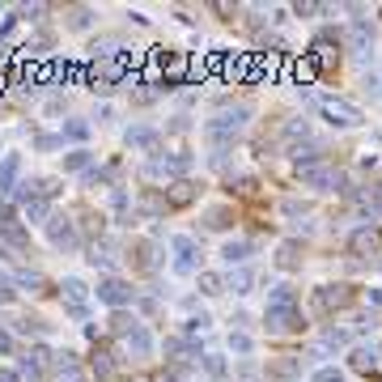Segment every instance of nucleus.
Wrapping results in <instances>:
<instances>
[{"instance_id":"bb28decb","label":"nucleus","mask_w":382,"mask_h":382,"mask_svg":"<svg viewBox=\"0 0 382 382\" xmlns=\"http://www.w3.org/2000/svg\"><path fill=\"white\" fill-rule=\"evenodd\" d=\"M268 306H297V293H293L289 285H276L272 297H268Z\"/></svg>"},{"instance_id":"5701e85b","label":"nucleus","mask_w":382,"mask_h":382,"mask_svg":"<svg viewBox=\"0 0 382 382\" xmlns=\"http://www.w3.org/2000/svg\"><path fill=\"white\" fill-rule=\"evenodd\" d=\"M89 365H94V374H98V378H111V374H115V361H111V352H107V348H94V361H89Z\"/></svg>"},{"instance_id":"cd10ccee","label":"nucleus","mask_w":382,"mask_h":382,"mask_svg":"<svg viewBox=\"0 0 382 382\" xmlns=\"http://www.w3.org/2000/svg\"><path fill=\"white\" fill-rule=\"evenodd\" d=\"M136 255H140L136 264H140L145 272H153V268H158V255H153V242H136Z\"/></svg>"},{"instance_id":"c9c22d12","label":"nucleus","mask_w":382,"mask_h":382,"mask_svg":"<svg viewBox=\"0 0 382 382\" xmlns=\"http://www.w3.org/2000/svg\"><path fill=\"white\" fill-rule=\"evenodd\" d=\"M204 370H209V378H225V361H221V357H204Z\"/></svg>"},{"instance_id":"412c9836","label":"nucleus","mask_w":382,"mask_h":382,"mask_svg":"<svg viewBox=\"0 0 382 382\" xmlns=\"http://www.w3.org/2000/svg\"><path fill=\"white\" fill-rule=\"evenodd\" d=\"M200 289L209 293V297H217V293H225V289H229V280H225V276H217V272H200Z\"/></svg>"},{"instance_id":"9d476101","label":"nucleus","mask_w":382,"mask_h":382,"mask_svg":"<svg viewBox=\"0 0 382 382\" xmlns=\"http://www.w3.org/2000/svg\"><path fill=\"white\" fill-rule=\"evenodd\" d=\"M195 255H200V251H195V238L178 234V238H174V272H178V276H191V272H195Z\"/></svg>"},{"instance_id":"ea45409f","label":"nucleus","mask_w":382,"mask_h":382,"mask_svg":"<svg viewBox=\"0 0 382 382\" xmlns=\"http://www.w3.org/2000/svg\"><path fill=\"white\" fill-rule=\"evenodd\" d=\"M285 213H289V217H297V213H306V204H297V200H285Z\"/></svg>"},{"instance_id":"7ed1b4c3","label":"nucleus","mask_w":382,"mask_h":382,"mask_svg":"<svg viewBox=\"0 0 382 382\" xmlns=\"http://www.w3.org/2000/svg\"><path fill=\"white\" fill-rule=\"evenodd\" d=\"M319 111H323L327 123H336V127H357V123H365V115L357 111L352 102H344V98H323Z\"/></svg>"},{"instance_id":"6ab92c4d","label":"nucleus","mask_w":382,"mask_h":382,"mask_svg":"<svg viewBox=\"0 0 382 382\" xmlns=\"http://www.w3.org/2000/svg\"><path fill=\"white\" fill-rule=\"evenodd\" d=\"M348 43H352L357 51H370V43H374V25H365V21H352Z\"/></svg>"},{"instance_id":"c756f323","label":"nucleus","mask_w":382,"mask_h":382,"mask_svg":"<svg viewBox=\"0 0 382 382\" xmlns=\"http://www.w3.org/2000/svg\"><path fill=\"white\" fill-rule=\"evenodd\" d=\"M13 280H17L21 289H34V293H43V276H39V272H17Z\"/></svg>"},{"instance_id":"2eb2a0df","label":"nucleus","mask_w":382,"mask_h":382,"mask_svg":"<svg viewBox=\"0 0 382 382\" xmlns=\"http://www.w3.org/2000/svg\"><path fill=\"white\" fill-rule=\"evenodd\" d=\"M158 132H153V127H127V145H132V149H145V153H153V149H158Z\"/></svg>"},{"instance_id":"6e6552de","label":"nucleus","mask_w":382,"mask_h":382,"mask_svg":"<svg viewBox=\"0 0 382 382\" xmlns=\"http://www.w3.org/2000/svg\"><path fill=\"white\" fill-rule=\"evenodd\" d=\"M47 238H51V246H60V251H76V246H81L76 225H72L68 217H51V221H47Z\"/></svg>"},{"instance_id":"4c0bfd02","label":"nucleus","mask_w":382,"mask_h":382,"mask_svg":"<svg viewBox=\"0 0 382 382\" xmlns=\"http://www.w3.org/2000/svg\"><path fill=\"white\" fill-rule=\"evenodd\" d=\"M13 285H17V280H13L9 272H0V301H9V297H13Z\"/></svg>"},{"instance_id":"4be33fe9","label":"nucleus","mask_w":382,"mask_h":382,"mask_svg":"<svg viewBox=\"0 0 382 382\" xmlns=\"http://www.w3.org/2000/svg\"><path fill=\"white\" fill-rule=\"evenodd\" d=\"M136 327H140V323L127 315V310H115V315H111V331H115V336H132Z\"/></svg>"},{"instance_id":"1a4fd4ad","label":"nucleus","mask_w":382,"mask_h":382,"mask_svg":"<svg viewBox=\"0 0 382 382\" xmlns=\"http://www.w3.org/2000/svg\"><path fill=\"white\" fill-rule=\"evenodd\" d=\"M378 246H382V229L378 225H361V229L348 234V251L352 255H378Z\"/></svg>"},{"instance_id":"f03ea898","label":"nucleus","mask_w":382,"mask_h":382,"mask_svg":"<svg viewBox=\"0 0 382 382\" xmlns=\"http://www.w3.org/2000/svg\"><path fill=\"white\" fill-rule=\"evenodd\" d=\"M297 178H301L306 187H315V191H336L344 183V174L331 166V162H323V158L319 162H301L297 166Z\"/></svg>"},{"instance_id":"79ce46f5","label":"nucleus","mask_w":382,"mask_h":382,"mask_svg":"<svg viewBox=\"0 0 382 382\" xmlns=\"http://www.w3.org/2000/svg\"><path fill=\"white\" fill-rule=\"evenodd\" d=\"M34 145H39V149H56V145H60V136H39Z\"/></svg>"},{"instance_id":"423d86ee","label":"nucleus","mask_w":382,"mask_h":382,"mask_svg":"<svg viewBox=\"0 0 382 382\" xmlns=\"http://www.w3.org/2000/svg\"><path fill=\"white\" fill-rule=\"evenodd\" d=\"M357 301V289L352 285H323L319 293H315V306L323 315H331V310H348V306Z\"/></svg>"},{"instance_id":"a211bd4d","label":"nucleus","mask_w":382,"mask_h":382,"mask_svg":"<svg viewBox=\"0 0 382 382\" xmlns=\"http://www.w3.org/2000/svg\"><path fill=\"white\" fill-rule=\"evenodd\" d=\"M251 251H255V246H251L246 238H234V242H225V251H221V255H225V264H246V259H251Z\"/></svg>"},{"instance_id":"dca6fc26","label":"nucleus","mask_w":382,"mask_h":382,"mask_svg":"<svg viewBox=\"0 0 382 382\" xmlns=\"http://www.w3.org/2000/svg\"><path fill=\"white\" fill-rule=\"evenodd\" d=\"M17 170H21V158H17V153H9V158L0 162V191H13V183H17Z\"/></svg>"},{"instance_id":"9b49d317","label":"nucleus","mask_w":382,"mask_h":382,"mask_svg":"<svg viewBox=\"0 0 382 382\" xmlns=\"http://www.w3.org/2000/svg\"><path fill=\"white\" fill-rule=\"evenodd\" d=\"M123 352L132 357V361H145V357H153V336H149V327H136L132 336H123Z\"/></svg>"},{"instance_id":"f8f14e48","label":"nucleus","mask_w":382,"mask_h":382,"mask_svg":"<svg viewBox=\"0 0 382 382\" xmlns=\"http://www.w3.org/2000/svg\"><path fill=\"white\" fill-rule=\"evenodd\" d=\"M56 382H85V370L76 352H56Z\"/></svg>"},{"instance_id":"473e14b6","label":"nucleus","mask_w":382,"mask_h":382,"mask_svg":"<svg viewBox=\"0 0 382 382\" xmlns=\"http://www.w3.org/2000/svg\"><path fill=\"white\" fill-rule=\"evenodd\" d=\"M64 136H72V140H85V136H89V123H85V119H72V123H64Z\"/></svg>"},{"instance_id":"72a5a7b5","label":"nucleus","mask_w":382,"mask_h":382,"mask_svg":"<svg viewBox=\"0 0 382 382\" xmlns=\"http://www.w3.org/2000/svg\"><path fill=\"white\" fill-rule=\"evenodd\" d=\"M323 344H327V348H344V344H348V331H340V327L323 331Z\"/></svg>"},{"instance_id":"c03bdc74","label":"nucleus","mask_w":382,"mask_h":382,"mask_svg":"<svg viewBox=\"0 0 382 382\" xmlns=\"http://www.w3.org/2000/svg\"><path fill=\"white\" fill-rule=\"evenodd\" d=\"M0 382H21V378H17L13 370H0Z\"/></svg>"},{"instance_id":"ddd939ff","label":"nucleus","mask_w":382,"mask_h":382,"mask_svg":"<svg viewBox=\"0 0 382 382\" xmlns=\"http://www.w3.org/2000/svg\"><path fill=\"white\" fill-rule=\"evenodd\" d=\"M195 195H200V191H195L191 178H178V183L166 187V204H170V209H183V204H191Z\"/></svg>"},{"instance_id":"2f4dec72","label":"nucleus","mask_w":382,"mask_h":382,"mask_svg":"<svg viewBox=\"0 0 382 382\" xmlns=\"http://www.w3.org/2000/svg\"><path fill=\"white\" fill-rule=\"evenodd\" d=\"M166 352H174V357H178V361H191V357H195L187 340H166Z\"/></svg>"},{"instance_id":"f3484780","label":"nucleus","mask_w":382,"mask_h":382,"mask_svg":"<svg viewBox=\"0 0 382 382\" xmlns=\"http://www.w3.org/2000/svg\"><path fill=\"white\" fill-rule=\"evenodd\" d=\"M276 264L285 268V272L301 268V246H297V242H280V251H276Z\"/></svg>"},{"instance_id":"c85d7f7f","label":"nucleus","mask_w":382,"mask_h":382,"mask_svg":"<svg viewBox=\"0 0 382 382\" xmlns=\"http://www.w3.org/2000/svg\"><path fill=\"white\" fill-rule=\"evenodd\" d=\"M89 162H94L89 153H85V149H76V153H68V158H64V170H89Z\"/></svg>"},{"instance_id":"e433bc0d","label":"nucleus","mask_w":382,"mask_h":382,"mask_svg":"<svg viewBox=\"0 0 382 382\" xmlns=\"http://www.w3.org/2000/svg\"><path fill=\"white\" fill-rule=\"evenodd\" d=\"M229 225V209H213L209 213V229H225Z\"/></svg>"},{"instance_id":"f257e3e1","label":"nucleus","mask_w":382,"mask_h":382,"mask_svg":"<svg viewBox=\"0 0 382 382\" xmlns=\"http://www.w3.org/2000/svg\"><path fill=\"white\" fill-rule=\"evenodd\" d=\"M246 119H251V107H246V102H234V107L225 102V107L217 111V119H209V127H204V132H209V140H213L217 149H225V145H234V140L242 136Z\"/></svg>"},{"instance_id":"aec40b11","label":"nucleus","mask_w":382,"mask_h":382,"mask_svg":"<svg viewBox=\"0 0 382 382\" xmlns=\"http://www.w3.org/2000/svg\"><path fill=\"white\" fill-rule=\"evenodd\" d=\"M94 268H115V242H98L94 255H89Z\"/></svg>"},{"instance_id":"a878e982","label":"nucleus","mask_w":382,"mask_h":382,"mask_svg":"<svg viewBox=\"0 0 382 382\" xmlns=\"http://www.w3.org/2000/svg\"><path fill=\"white\" fill-rule=\"evenodd\" d=\"M166 209H170L166 195H145V200H140V213H149V217H162Z\"/></svg>"},{"instance_id":"393cba45","label":"nucleus","mask_w":382,"mask_h":382,"mask_svg":"<svg viewBox=\"0 0 382 382\" xmlns=\"http://www.w3.org/2000/svg\"><path fill=\"white\" fill-rule=\"evenodd\" d=\"M251 285H255V276H251V268H238L234 276H229V289H234V293H251Z\"/></svg>"},{"instance_id":"39448f33","label":"nucleus","mask_w":382,"mask_h":382,"mask_svg":"<svg viewBox=\"0 0 382 382\" xmlns=\"http://www.w3.org/2000/svg\"><path fill=\"white\" fill-rule=\"evenodd\" d=\"M64 310L72 315V319H85L89 315V285L85 280H76V276H64Z\"/></svg>"},{"instance_id":"7c9ffc66","label":"nucleus","mask_w":382,"mask_h":382,"mask_svg":"<svg viewBox=\"0 0 382 382\" xmlns=\"http://www.w3.org/2000/svg\"><path fill=\"white\" fill-rule=\"evenodd\" d=\"M310 382H344V374H340L336 365H319V370L310 374Z\"/></svg>"},{"instance_id":"20e7f679","label":"nucleus","mask_w":382,"mask_h":382,"mask_svg":"<svg viewBox=\"0 0 382 382\" xmlns=\"http://www.w3.org/2000/svg\"><path fill=\"white\" fill-rule=\"evenodd\" d=\"M264 327L272 331V336H293V331H301V315H297V306H268Z\"/></svg>"},{"instance_id":"0eeeda50","label":"nucleus","mask_w":382,"mask_h":382,"mask_svg":"<svg viewBox=\"0 0 382 382\" xmlns=\"http://www.w3.org/2000/svg\"><path fill=\"white\" fill-rule=\"evenodd\" d=\"M98 301H107V306H115V310H123L127 301H132V285L127 280H119V276H107V280H98Z\"/></svg>"},{"instance_id":"f704fd0d","label":"nucleus","mask_w":382,"mask_h":382,"mask_svg":"<svg viewBox=\"0 0 382 382\" xmlns=\"http://www.w3.org/2000/svg\"><path fill=\"white\" fill-rule=\"evenodd\" d=\"M229 348H234L238 357H246L251 352V336H246V331H234V336H229Z\"/></svg>"},{"instance_id":"58836bf2","label":"nucleus","mask_w":382,"mask_h":382,"mask_svg":"<svg viewBox=\"0 0 382 382\" xmlns=\"http://www.w3.org/2000/svg\"><path fill=\"white\" fill-rule=\"evenodd\" d=\"M293 13H297V17H301V13L310 17V13H327V5H293Z\"/></svg>"},{"instance_id":"b1692460","label":"nucleus","mask_w":382,"mask_h":382,"mask_svg":"<svg viewBox=\"0 0 382 382\" xmlns=\"http://www.w3.org/2000/svg\"><path fill=\"white\" fill-rule=\"evenodd\" d=\"M374 365H378V352H374V348H365V344H361V348H352V370H361V374H365V370H374Z\"/></svg>"},{"instance_id":"4468645a","label":"nucleus","mask_w":382,"mask_h":382,"mask_svg":"<svg viewBox=\"0 0 382 382\" xmlns=\"http://www.w3.org/2000/svg\"><path fill=\"white\" fill-rule=\"evenodd\" d=\"M187 76V60L183 56H162V81L166 85H178Z\"/></svg>"},{"instance_id":"37998d69","label":"nucleus","mask_w":382,"mask_h":382,"mask_svg":"<svg viewBox=\"0 0 382 382\" xmlns=\"http://www.w3.org/2000/svg\"><path fill=\"white\" fill-rule=\"evenodd\" d=\"M0 352H13V336H9V331H0Z\"/></svg>"},{"instance_id":"a19ab883","label":"nucleus","mask_w":382,"mask_h":382,"mask_svg":"<svg viewBox=\"0 0 382 382\" xmlns=\"http://www.w3.org/2000/svg\"><path fill=\"white\" fill-rule=\"evenodd\" d=\"M72 25H89V9H76L72 13Z\"/></svg>"}]
</instances>
